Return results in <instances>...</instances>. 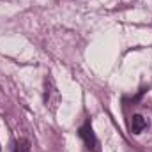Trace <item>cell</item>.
I'll return each mask as SVG.
<instances>
[{
	"instance_id": "obj_4",
	"label": "cell",
	"mask_w": 152,
	"mask_h": 152,
	"mask_svg": "<svg viewBox=\"0 0 152 152\" xmlns=\"http://www.w3.org/2000/svg\"><path fill=\"white\" fill-rule=\"evenodd\" d=\"M28 151H30V142L25 140V138H20L12 147V152H28Z\"/></svg>"
},
{
	"instance_id": "obj_3",
	"label": "cell",
	"mask_w": 152,
	"mask_h": 152,
	"mask_svg": "<svg viewBox=\"0 0 152 152\" xmlns=\"http://www.w3.org/2000/svg\"><path fill=\"white\" fill-rule=\"evenodd\" d=\"M129 127H131V133L133 134H140L147 127V118H143L142 115H134L133 120H131V124H129Z\"/></svg>"
},
{
	"instance_id": "obj_2",
	"label": "cell",
	"mask_w": 152,
	"mask_h": 152,
	"mask_svg": "<svg viewBox=\"0 0 152 152\" xmlns=\"http://www.w3.org/2000/svg\"><path fill=\"white\" fill-rule=\"evenodd\" d=\"M78 134H80V138L85 142V145H87V149L92 152H101L99 149V140L96 138V134H94V129H92V126H90V122L87 120L81 127H80V131H78Z\"/></svg>"
},
{
	"instance_id": "obj_1",
	"label": "cell",
	"mask_w": 152,
	"mask_h": 152,
	"mask_svg": "<svg viewBox=\"0 0 152 152\" xmlns=\"http://www.w3.org/2000/svg\"><path fill=\"white\" fill-rule=\"evenodd\" d=\"M58 103H60V94L57 90V85H55L51 76H46V80H44V104H46V108L55 112Z\"/></svg>"
}]
</instances>
